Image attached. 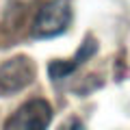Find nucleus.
I'll return each instance as SVG.
<instances>
[{
	"instance_id": "nucleus-1",
	"label": "nucleus",
	"mask_w": 130,
	"mask_h": 130,
	"mask_svg": "<svg viewBox=\"0 0 130 130\" xmlns=\"http://www.w3.org/2000/svg\"><path fill=\"white\" fill-rule=\"evenodd\" d=\"M72 24V5L70 0H50L37 11L32 20L30 35L35 39L61 37Z\"/></svg>"
},
{
	"instance_id": "nucleus-2",
	"label": "nucleus",
	"mask_w": 130,
	"mask_h": 130,
	"mask_svg": "<svg viewBox=\"0 0 130 130\" xmlns=\"http://www.w3.org/2000/svg\"><path fill=\"white\" fill-rule=\"evenodd\" d=\"M52 121V106L43 98H32L15 108L5 121V130H48Z\"/></svg>"
},
{
	"instance_id": "nucleus-3",
	"label": "nucleus",
	"mask_w": 130,
	"mask_h": 130,
	"mask_svg": "<svg viewBox=\"0 0 130 130\" xmlns=\"http://www.w3.org/2000/svg\"><path fill=\"white\" fill-rule=\"evenodd\" d=\"M35 63L28 56L20 54L5 61L0 65V91L2 93H15L20 89L28 87L35 80Z\"/></svg>"
},
{
	"instance_id": "nucleus-4",
	"label": "nucleus",
	"mask_w": 130,
	"mask_h": 130,
	"mask_svg": "<svg viewBox=\"0 0 130 130\" xmlns=\"http://www.w3.org/2000/svg\"><path fill=\"white\" fill-rule=\"evenodd\" d=\"M98 52V41L93 37H85V41L80 43V48L76 50L74 59H67V61H52L48 72H50V78L52 80H63L67 76H72L80 65H85L93 54Z\"/></svg>"
},
{
	"instance_id": "nucleus-5",
	"label": "nucleus",
	"mask_w": 130,
	"mask_h": 130,
	"mask_svg": "<svg viewBox=\"0 0 130 130\" xmlns=\"http://www.w3.org/2000/svg\"><path fill=\"white\" fill-rule=\"evenodd\" d=\"M56 130H87V128H85V124L78 119V117H67Z\"/></svg>"
}]
</instances>
